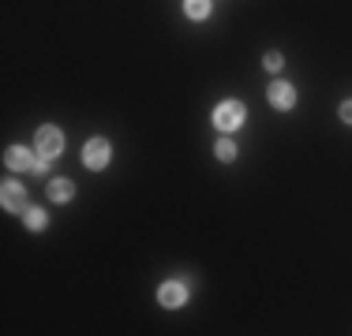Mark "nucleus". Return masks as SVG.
Masks as SVG:
<instances>
[{
  "label": "nucleus",
  "instance_id": "1",
  "mask_svg": "<svg viewBox=\"0 0 352 336\" xmlns=\"http://www.w3.org/2000/svg\"><path fill=\"white\" fill-rule=\"evenodd\" d=\"M244 116H248L244 101H221V105L214 108V123L221 131H236L240 123H244Z\"/></svg>",
  "mask_w": 352,
  "mask_h": 336
},
{
  "label": "nucleus",
  "instance_id": "2",
  "mask_svg": "<svg viewBox=\"0 0 352 336\" xmlns=\"http://www.w3.org/2000/svg\"><path fill=\"white\" fill-rule=\"evenodd\" d=\"M109 157H113V149H109L105 139H90L87 146H82V165H87L90 172H102L109 165Z\"/></svg>",
  "mask_w": 352,
  "mask_h": 336
},
{
  "label": "nucleus",
  "instance_id": "3",
  "mask_svg": "<svg viewBox=\"0 0 352 336\" xmlns=\"http://www.w3.org/2000/svg\"><path fill=\"white\" fill-rule=\"evenodd\" d=\"M0 202H4L8 213H23V209H27V191H23V183L8 180L4 187H0Z\"/></svg>",
  "mask_w": 352,
  "mask_h": 336
},
{
  "label": "nucleus",
  "instance_id": "4",
  "mask_svg": "<svg viewBox=\"0 0 352 336\" xmlns=\"http://www.w3.org/2000/svg\"><path fill=\"white\" fill-rule=\"evenodd\" d=\"M34 149L41 157H56L64 149V134L56 128H38V139H34Z\"/></svg>",
  "mask_w": 352,
  "mask_h": 336
},
{
  "label": "nucleus",
  "instance_id": "5",
  "mask_svg": "<svg viewBox=\"0 0 352 336\" xmlns=\"http://www.w3.org/2000/svg\"><path fill=\"white\" fill-rule=\"evenodd\" d=\"M266 97H270V105L278 108V112H289L292 105H296V90L289 86V82H270V90H266Z\"/></svg>",
  "mask_w": 352,
  "mask_h": 336
},
{
  "label": "nucleus",
  "instance_id": "6",
  "mask_svg": "<svg viewBox=\"0 0 352 336\" xmlns=\"http://www.w3.org/2000/svg\"><path fill=\"white\" fill-rule=\"evenodd\" d=\"M4 165L12 168V172H30V168L38 165V154H30V149H23V146H8Z\"/></svg>",
  "mask_w": 352,
  "mask_h": 336
},
{
  "label": "nucleus",
  "instance_id": "7",
  "mask_svg": "<svg viewBox=\"0 0 352 336\" xmlns=\"http://www.w3.org/2000/svg\"><path fill=\"white\" fill-rule=\"evenodd\" d=\"M157 302H162V307H184V302H188V288H184L180 280H169V284H162V291H157Z\"/></svg>",
  "mask_w": 352,
  "mask_h": 336
},
{
  "label": "nucleus",
  "instance_id": "8",
  "mask_svg": "<svg viewBox=\"0 0 352 336\" xmlns=\"http://www.w3.org/2000/svg\"><path fill=\"white\" fill-rule=\"evenodd\" d=\"M72 195H75V187L68 180H53V183H49V198H53V202H68Z\"/></svg>",
  "mask_w": 352,
  "mask_h": 336
},
{
  "label": "nucleus",
  "instance_id": "9",
  "mask_svg": "<svg viewBox=\"0 0 352 336\" xmlns=\"http://www.w3.org/2000/svg\"><path fill=\"white\" fill-rule=\"evenodd\" d=\"M184 12H188V19H206L210 15V0H184Z\"/></svg>",
  "mask_w": 352,
  "mask_h": 336
},
{
  "label": "nucleus",
  "instance_id": "10",
  "mask_svg": "<svg viewBox=\"0 0 352 336\" xmlns=\"http://www.w3.org/2000/svg\"><path fill=\"white\" fill-rule=\"evenodd\" d=\"M27 228H30V232H41V228H45V213H41V209L27 206Z\"/></svg>",
  "mask_w": 352,
  "mask_h": 336
},
{
  "label": "nucleus",
  "instance_id": "11",
  "mask_svg": "<svg viewBox=\"0 0 352 336\" xmlns=\"http://www.w3.org/2000/svg\"><path fill=\"white\" fill-rule=\"evenodd\" d=\"M214 149H217V157H221V161H232V157H236V142H232V139H221Z\"/></svg>",
  "mask_w": 352,
  "mask_h": 336
},
{
  "label": "nucleus",
  "instance_id": "12",
  "mask_svg": "<svg viewBox=\"0 0 352 336\" xmlns=\"http://www.w3.org/2000/svg\"><path fill=\"white\" fill-rule=\"evenodd\" d=\"M263 64H266V71H281V64H285V60H281V53H266V56H263Z\"/></svg>",
  "mask_w": 352,
  "mask_h": 336
},
{
  "label": "nucleus",
  "instance_id": "13",
  "mask_svg": "<svg viewBox=\"0 0 352 336\" xmlns=\"http://www.w3.org/2000/svg\"><path fill=\"white\" fill-rule=\"evenodd\" d=\"M341 120L352 123V101H345V105H341Z\"/></svg>",
  "mask_w": 352,
  "mask_h": 336
}]
</instances>
